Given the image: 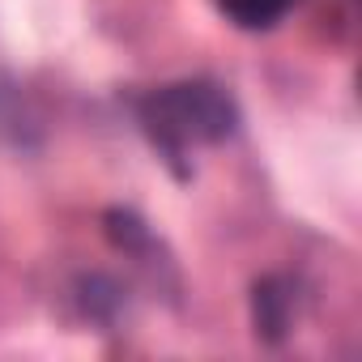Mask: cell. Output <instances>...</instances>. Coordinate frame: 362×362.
I'll return each mask as SVG.
<instances>
[{"instance_id": "1", "label": "cell", "mask_w": 362, "mask_h": 362, "mask_svg": "<svg viewBox=\"0 0 362 362\" xmlns=\"http://www.w3.org/2000/svg\"><path fill=\"white\" fill-rule=\"evenodd\" d=\"M141 124L158 145V153L179 175H188L184 158L192 145H214L235 132V103L214 81H179L153 90L141 103Z\"/></svg>"}, {"instance_id": "2", "label": "cell", "mask_w": 362, "mask_h": 362, "mask_svg": "<svg viewBox=\"0 0 362 362\" xmlns=\"http://www.w3.org/2000/svg\"><path fill=\"white\" fill-rule=\"evenodd\" d=\"M252 324H256V337L277 345L290 324H294V286L286 277H264L252 286Z\"/></svg>"}, {"instance_id": "3", "label": "cell", "mask_w": 362, "mask_h": 362, "mask_svg": "<svg viewBox=\"0 0 362 362\" xmlns=\"http://www.w3.org/2000/svg\"><path fill=\"white\" fill-rule=\"evenodd\" d=\"M103 222H107V239H111L119 252H128V256H145V252L153 247L149 226H145L136 214H128V209H111Z\"/></svg>"}, {"instance_id": "4", "label": "cell", "mask_w": 362, "mask_h": 362, "mask_svg": "<svg viewBox=\"0 0 362 362\" xmlns=\"http://www.w3.org/2000/svg\"><path fill=\"white\" fill-rule=\"evenodd\" d=\"M294 5V0H218V9L226 18H235L239 26H273L286 9Z\"/></svg>"}, {"instance_id": "5", "label": "cell", "mask_w": 362, "mask_h": 362, "mask_svg": "<svg viewBox=\"0 0 362 362\" xmlns=\"http://www.w3.org/2000/svg\"><path fill=\"white\" fill-rule=\"evenodd\" d=\"M81 303L94 320H111V311L119 307V286L107 277H86L81 281Z\"/></svg>"}]
</instances>
